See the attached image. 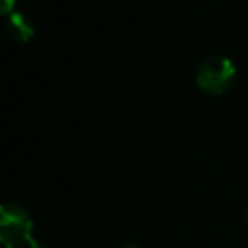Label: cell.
Masks as SVG:
<instances>
[{
	"label": "cell",
	"mask_w": 248,
	"mask_h": 248,
	"mask_svg": "<svg viewBox=\"0 0 248 248\" xmlns=\"http://www.w3.org/2000/svg\"><path fill=\"white\" fill-rule=\"evenodd\" d=\"M234 76H236V68L232 60L215 54L200 64L196 72V83L211 95H223L234 83Z\"/></svg>",
	"instance_id": "2"
},
{
	"label": "cell",
	"mask_w": 248,
	"mask_h": 248,
	"mask_svg": "<svg viewBox=\"0 0 248 248\" xmlns=\"http://www.w3.org/2000/svg\"><path fill=\"white\" fill-rule=\"evenodd\" d=\"M14 4H16V0H0V10H2L4 14H8Z\"/></svg>",
	"instance_id": "4"
},
{
	"label": "cell",
	"mask_w": 248,
	"mask_h": 248,
	"mask_svg": "<svg viewBox=\"0 0 248 248\" xmlns=\"http://www.w3.org/2000/svg\"><path fill=\"white\" fill-rule=\"evenodd\" d=\"M33 221L29 213L17 203H4L0 209V236L6 248H43L31 234Z\"/></svg>",
	"instance_id": "1"
},
{
	"label": "cell",
	"mask_w": 248,
	"mask_h": 248,
	"mask_svg": "<svg viewBox=\"0 0 248 248\" xmlns=\"http://www.w3.org/2000/svg\"><path fill=\"white\" fill-rule=\"evenodd\" d=\"M33 29H35V27H33V21H31L25 14H21V12H12V14L8 16V33H10L12 39L25 43V41L31 39Z\"/></svg>",
	"instance_id": "3"
},
{
	"label": "cell",
	"mask_w": 248,
	"mask_h": 248,
	"mask_svg": "<svg viewBox=\"0 0 248 248\" xmlns=\"http://www.w3.org/2000/svg\"><path fill=\"white\" fill-rule=\"evenodd\" d=\"M244 217H246V221H248V205H246V211H244Z\"/></svg>",
	"instance_id": "6"
},
{
	"label": "cell",
	"mask_w": 248,
	"mask_h": 248,
	"mask_svg": "<svg viewBox=\"0 0 248 248\" xmlns=\"http://www.w3.org/2000/svg\"><path fill=\"white\" fill-rule=\"evenodd\" d=\"M116 248H140L136 242H130V240H126V242H120Z\"/></svg>",
	"instance_id": "5"
}]
</instances>
